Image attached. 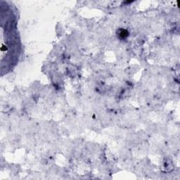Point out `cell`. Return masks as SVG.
I'll list each match as a JSON object with an SVG mask.
<instances>
[{
    "label": "cell",
    "mask_w": 180,
    "mask_h": 180,
    "mask_svg": "<svg viewBox=\"0 0 180 180\" xmlns=\"http://www.w3.org/2000/svg\"><path fill=\"white\" fill-rule=\"evenodd\" d=\"M117 35L118 38H120V40H125L127 37L129 36V32L125 29H119L117 33Z\"/></svg>",
    "instance_id": "cell-1"
}]
</instances>
